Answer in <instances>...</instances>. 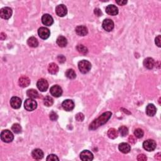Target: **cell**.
<instances>
[{
	"label": "cell",
	"mask_w": 161,
	"mask_h": 161,
	"mask_svg": "<svg viewBox=\"0 0 161 161\" xmlns=\"http://www.w3.org/2000/svg\"><path fill=\"white\" fill-rule=\"evenodd\" d=\"M156 146V142L154 140H152V139L147 140L143 143V149L149 152H152L155 149Z\"/></svg>",
	"instance_id": "obj_5"
},
{
	"label": "cell",
	"mask_w": 161,
	"mask_h": 161,
	"mask_svg": "<svg viewBox=\"0 0 161 161\" xmlns=\"http://www.w3.org/2000/svg\"><path fill=\"white\" fill-rule=\"evenodd\" d=\"M49 117H50V119L52 121H56L58 118V115L54 111H52L50 113Z\"/></svg>",
	"instance_id": "obj_34"
},
{
	"label": "cell",
	"mask_w": 161,
	"mask_h": 161,
	"mask_svg": "<svg viewBox=\"0 0 161 161\" xmlns=\"http://www.w3.org/2000/svg\"><path fill=\"white\" fill-rule=\"evenodd\" d=\"M116 3L118 4V5L123 6L127 3V1H121V0H118V1H116Z\"/></svg>",
	"instance_id": "obj_42"
},
{
	"label": "cell",
	"mask_w": 161,
	"mask_h": 161,
	"mask_svg": "<svg viewBox=\"0 0 161 161\" xmlns=\"http://www.w3.org/2000/svg\"><path fill=\"white\" fill-rule=\"evenodd\" d=\"M143 66L148 69H152L155 66L154 60L151 57H147L143 60Z\"/></svg>",
	"instance_id": "obj_22"
},
{
	"label": "cell",
	"mask_w": 161,
	"mask_h": 161,
	"mask_svg": "<svg viewBox=\"0 0 161 161\" xmlns=\"http://www.w3.org/2000/svg\"><path fill=\"white\" fill-rule=\"evenodd\" d=\"M119 150L123 154H128L131 150V147L127 143H121L118 146Z\"/></svg>",
	"instance_id": "obj_21"
},
{
	"label": "cell",
	"mask_w": 161,
	"mask_h": 161,
	"mask_svg": "<svg viewBox=\"0 0 161 161\" xmlns=\"http://www.w3.org/2000/svg\"><path fill=\"white\" fill-rule=\"evenodd\" d=\"M134 135L135 137L138 138H141L143 137V135H144V132H143V131L141 128H137L135 130Z\"/></svg>",
	"instance_id": "obj_33"
},
{
	"label": "cell",
	"mask_w": 161,
	"mask_h": 161,
	"mask_svg": "<svg viewBox=\"0 0 161 161\" xmlns=\"http://www.w3.org/2000/svg\"><path fill=\"white\" fill-rule=\"evenodd\" d=\"M1 140L5 143H10L14 139L13 134L8 130H3L1 133Z\"/></svg>",
	"instance_id": "obj_3"
},
{
	"label": "cell",
	"mask_w": 161,
	"mask_h": 161,
	"mask_svg": "<svg viewBox=\"0 0 161 161\" xmlns=\"http://www.w3.org/2000/svg\"><path fill=\"white\" fill-rule=\"evenodd\" d=\"M50 93L55 98L60 97L62 94V89L59 85H54L50 89Z\"/></svg>",
	"instance_id": "obj_7"
},
{
	"label": "cell",
	"mask_w": 161,
	"mask_h": 161,
	"mask_svg": "<svg viewBox=\"0 0 161 161\" xmlns=\"http://www.w3.org/2000/svg\"><path fill=\"white\" fill-rule=\"evenodd\" d=\"M47 160H52V161H55V160H59V159L57 157V156L54 154H50L48 155V157L46 159Z\"/></svg>",
	"instance_id": "obj_35"
},
{
	"label": "cell",
	"mask_w": 161,
	"mask_h": 161,
	"mask_svg": "<svg viewBox=\"0 0 161 161\" xmlns=\"http://www.w3.org/2000/svg\"><path fill=\"white\" fill-rule=\"evenodd\" d=\"M42 22L45 26H51L54 23V20L49 14H45L42 17Z\"/></svg>",
	"instance_id": "obj_14"
},
{
	"label": "cell",
	"mask_w": 161,
	"mask_h": 161,
	"mask_svg": "<svg viewBox=\"0 0 161 161\" xmlns=\"http://www.w3.org/2000/svg\"><path fill=\"white\" fill-rule=\"evenodd\" d=\"M80 159L82 161H91L93 159V154L90 151L85 150L81 152Z\"/></svg>",
	"instance_id": "obj_10"
},
{
	"label": "cell",
	"mask_w": 161,
	"mask_h": 161,
	"mask_svg": "<svg viewBox=\"0 0 161 161\" xmlns=\"http://www.w3.org/2000/svg\"><path fill=\"white\" fill-rule=\"evenodd\" d=\"M38 36L40 37L42 39L45 40L50 37V30L47 28L45 27H40L38 30Z\"/></svg>",
	"instance_id": "obj_9"
},
{
	"label": "cell",
	"mask_w": 161,
	"mask_h": 161,
	"mask_svg": "<svg viewBox=\"0 0 161 161\" xmlns=\"http://www.w3.org/2000/svg\"><path fill=\"white\" fill-rule=\"evenodd\" d=\"M106 12L108 15L111 16H115L118 13V9L115 5H110L106 6Z\"/></svg>",
	"instance_id": "obj_16"
},
{
	"label": "cell",
	"mask_w": 161,
	"mask_h": 161,
	"mask_svg": "<svg viewBox=\"0 0 161 161\" xmlns=\"http://www.w3.org/2000/svg\"><path fill=\"white\" fill-rule=\"evenodd\" d=\"M94 12V14L97 16H100L102 15V12L101 10H100V9H99V8H95Z\"/></svg>",
	"instance_id": "obj_40"
},
{
	"label": "cell",
	"mask_w": 161,
	"mask_h": 161,
	"mask_svg": "<svg viewBox=\"0 0 161 161\" xmlns=\"http://www.w3.org/2000/svg\"><path fill=\"white\" fill-rule=\"evenodd\" d=\"M128 141L130 143H135L136 142V138L133 135H130L129 137H128Z\"/></svg>",
	"instance_id": "obj_41"
},
{
	"label": "cell",
	"mask_w": 161,
	"mask_h": 161,
	"mask_svg": "<svg viewBox=\"0 0 161 161\" xmlns=\"http://www.w3.org/2000/svg\"><path fill=\"white\" fill-rule=\"evenodd\" d=\"M55 13L59 16L63 17L67 13V9L66 6L64 5H57L55 8Z\"/></svg>",
	"instance_id": "obj_13"
},
{
	"label": "cell",
	"mask_w": 161,
	"mask_h": 161,
	"mask_svg": "<svg viewBox=\"0 0 161 161\" xmlns=\"http://www.w3.org/2000/svg\"><path fill=\"white\" fill-rule=\"evenodd\" d=\"M157 111L155 106L153 104H149L146 107V113L149 116H154Z\"/></svg>",
	"instance_id": "obj_20"
},
{
	"label": "cell",
	"mask_w": 161,
	"mask_h": 161,
	"mask_svg": "<svg viewBox=\"0 0 161 161\" xmlns=\"http://www.w3.org/2000/svg\"><path fill=\"white\" fill-rule=\"evenodd\" d=\"M76 49L79 52V53L82 54H87L88 52V49H87V47H86L83 45H78L76 47Z\"/></svg>",
	"instance_id": "obj_30"
},
{
	"label": "cell",
	"mask_w": 161,
	"mask_h": 161,
	"mask_svg": "<svg viewBox=\"0 0 161 161\" xmlns=\"http://www.w3.org/2000/svg\"><path fill=\"white\" fill-rule=\"evenodd\" d=\"M6 34L2 32V33H1V35H0V38H1V40H5V39L6 38Z\"/></svg>",
	"instance_id": "obj_43"
},
{
	"label": "cell",
	"mask_w": 161,
	"mask_h": 161,
	"mask_svg": "<svg viewBox=\"0 0 161 161\" xmlns=\"http://www.w3.org/2000/svg\"><path fill=\"white\" fill-rule=\"evenodd\" d=\"M112 115L111 112L107 111L104 112L103 113L99 116L98 118L94 120L92 123L89 125V129L90 130H94L98 128L99 127L105 124L107 121L110 120Z\"/></svg>",
	"instance_id": "obj_1"
},
{
	"label": "cell",
	"mask_w": 161,
	"mask_h": 161,
	"mask_svg": "<svg viewBox=\"0 0 161 161\" xmlns=\"http://www.w3.org/2000/svg\"><path fill=\"white\" fill-rule=\"evenodd\" d=\"M27 95L30 98H32V99L37 98H38V96H39L37 91L35 89H28L27 91Z\"/></svg>",
	"instance_id": "obj_27"
},
{
	"label": "cell",
	"mask_w": 161,
	"mask_h": 161,
	"mask_svg": "<svg viewBox=\"0 0 161 161\" xmlns=\"http://www.w3.org/2000/svg\"><path fill=\"white\" fill-rule=\"evenodd\" d=\"M78 68L81 73L86 74L91 70V64L88 60H82L78 63Z\"/></svg>",
	"instance_id": "obj_2"
},
{
	"label": "cell",
	"mask_w": 161,
	"mask_h": 161,
	"mask_svg": "<svg viewBox=\"0 0 161 161\" xmlns=\"http://www.w3.org/2000/svg\"><path fill=\"white\" fill-rule=\"evenodd\" d=\"M76 119L78 121H82L84 119V115L82 113H79L76 115Z\"/></svg>",
	"instance_id": "obj_36"
},
{
	"label": "cell",
	"mask_w": 161,
	"mask_h": 161,
	"mask_svg": "<svg viewBox=\"0 0 161 161\" xmlns=\"http://www.w3.org/2000/svg\"><path fill=\"white\" fill-rule=\"evenodd\" d=\"M11 130L15 133L18 134L21 132V127L18 123H15L12 125Z\"/></svg>",
	"instance_id": "obj_31"
},
{
	"label": "cell",
	"mask_w": 161,
	"mask_h": 161,
	"mask_svg": "<svg viewBox=\"0 0 161 161\" xmlns=\"http://www.w3.org/2000/svg\"><path fill=\"white\" fill-rule=\"evenodd\" d=\"M160 40H161V36L158 35L157 37H156L155 39V43L156 45H157L159 47H160Z\"/></svg>",
	"instance_id": "obj_39"
},
{
	"label": "cell",
	"mask_w": 161,
	"mask_h": 161,
	"mask_svg": "<svg viewBox=\"0 0 161 161\" xmlns=\"http://www.w3.org/2000/svg\"><path fill=\"white\" fill-rule=\"evenodd\" d=\"M18 84L20 86L22 87V88H26V87H27L30 85V79L28 77L23 76L20 77V79L18 80Z\"/></svg>",
	"instance_id": "obj_19"
},
{
	"label": "cell",
	"mask_w": 161,
	"mask_h": 161,
	"mask_svg": "<svg viewBox=\"0 0 161 161\" xmlns=\"http://www.w3.org/2000/svg\"><path fill=\"white\" fill-rule=\"evenodd\" d=\"M66 76L67 78H69V79H74L76 77V74L73 69H68V70H67V71L66 72Z\"/></svg>",
	"instance_id": "obj_29"
},
{
	"label": "cell",
	"mask_w": 161,
	"mask_h": 161,
	"mask_svg": "<svg viewBox=\"0 0 161 161\" xmlns=\"http://www.w3.org/2000/svg\"><path fill=\"white\" fill-rule=\"evenodd\" d=\"M37 86L38 89L42 92H45L49 88V83L45 79H40L37 83Z\"/></svg>",
	"instance_id": "obj_8"
},
{
	"label": "cell",
	"mask_w": 161,
	"mask_h": 161,
	"mask_svg": "<svg viewBox=\"0 0 161 161\" xmlns=\"http://www.w3.org/2000/svg\"><path fill=\"white\" fill-rule=\"evenodd\" d=\"M137 160L139 161H145L147 160V157L144 154H140L137 157Z\"/></svg>",
	"instance_id": "obj_38"
},
{
	"label": "cell",
	"mask_w": 161,
	"mask_h": 161,
	"mask_svg": "<svg viewBox=\"0 0 161 161\" xmlns=\"http://www.w3.org/2000/svg\"><path fill=\"white\" fill-rule=\"evenodd\" d=\"M102 26L104 30L107 32H111L114 28V23L111 19H105L103 21Z\"/></svg>",
	"instance_id": "obj_11"
},
{
	"label": "cell",
	"mask_w": 161,
	"mask_h": 161,
	"mask_svg": "<svg viewBox=\"0 0 161 161\" xmlns=\"http://www.w3.org/2000/svg\"><path fill=\"white\" fill-rule=\"evenodd\" d=\"M62 106L64 110L71 111L74 108V103L71 99H66L62 103Z\"/></svg>",
	"instance_id": "obj_12"
},
{
	"label": "cell",
	"mask_w": 161,
	"mask_h": 161,
	"mask_svg": "<svg viewBox=\"0 0 161 161\" xmlns=\"http://www.w3.org/2000/svg\"><path fill=\"white\" fill-rule=\"evenodd\" d=\"M57 44L60 47H65L67 44V38L64 36H59L57 38Z\"/></svg>",
	"instance_id": "obj_24"
},
{
	"label": "cell",
	"mask_w": 161,
	"mask_h": 161,
	"mask_svg": "<svg viewBox=\"0 0 161 161\" xmlns=\"http://www.w3.org/2000/svg\"><path fill=\"white\" fill-rule=\"evenodd\" d=\"M24 107L25 108V110H27L29 111H32L36 109L37 107V103L36 101H35L33 99L28 98L25 100L24 103Z\"/></svg>",
	"instance_id": "obj_4"
},
{
	"label": "cell",
	"mask_w": 161,
	"mask_h": 161,
	"mask_svg": "<svg viewBox=\"0 0 161 161\" xmlns=\"http://www.w3.org/2000/svg\"><path fill=\"white\" fill-rule=\"evenodd\" d=\"M43 155H44V154H43V151L39 149H34L32 152V157L35 160L42 159L43 157Z\"/></svg>",
	"instance_id": "obj_18"
},
{
	"label": "cell",
	"mask_w": 161,
	"mask_h": 161,
	"mask_svg": "<svg viewBox=\"0 0 161 161\" xmlns=\"http://www.w3.org/2000/svg\"><path fill=\"white\" fill-rule=\"evenodd\" d=\"M119 132L121 135V136L125 137L128 135V129L127 127H125V126H121V127L119 128Z\"/></svg>",
	"instance_id": "obj_32"
},
{
	"label": "cell",
	"mask_w": 161,
	"mask_h": 161,
	"mask_svg": "<svg viewBox=\"0 0 161 161\" xmlns=\"http://www.w3.org/2000/svg\"><path fill=\"white\" fill-rule=\"evenodd\" d=\"M12 15V10L9 7H4L0 10V16L1 18L8 20Z\"/></svg>",
	"instance_id": "obj_6"
},
{
	"label": "cell",
	"mask_w": 161,
	"mask_h": 161,
	"mask_svg": "<svg viewBox=\"0 0 161 161\" xmlns=\"http://www.w3.org/2000/svg\"><path fill=\"white\" fill-rule=\"evenodd\" d=\"M10 104L11 107L14 108V109H18V108L21 107V100L18 97H12L10 99Z\"/></svg>",
	"instance_id": "obj_15"
},
{
	"label": "cell",
	"mask_w": 161,
	"mask_h": 161,
	"mask_svg": "<svg viewBox=\"0 0 161 161\" xmlns=\"http://www.w3.org/2000/svg\"><path fill=\"white\" fill-rule=\"evenodd\" d=\"M57 60H58V61H59L60 63L62 64V63H64V62H66V57H64V55H59L58 57H57Z\"/></svg>",
	"instance_id": "obj_37"
},
{
	"label": "cell",
	"mask_w": 161,
	"mask_h": 161,
	"mask_svg": "<svg viewBox=\"0 0 161 161\" xmlns=\"http://www.w3.org/2000/svg\"><path fill=\"white\" fill-rule=\"evenodd\" d=\"M27 43L30 47L33 48H35L38 45V42L37 40V39L34 37H30L27 40Z\"/></svg>",
	"instance_id": "obj_25"
},
{
	"label": "cell",
	"mask_w": 161,
	"mask_h": 161,
	"mask_svg": "<svg viewBox=\"0 0 161 161\" xmlns=\"http://www.w3.org/2000/svg\"><path fill=\"white\" fill-rule=\"evenodd\" d=\"M43 103H44L46 106H51L54 104V99H52V97L49 96H47L43 99Z\"/></svg>",
	"instance_id": "obj_28"
},
{
	"label": "cell",
	"mask_w": 161,
	"mask_h": 161,
	"mask_svg": "<svg viewBox=\"0 0 161 161\" xmlns=\"http://www.w3.org/2000/svg\"><path fill=\"white\" fill-rule=\"evenodd\" d=\"M118 135V131L113 128L109 129V130L108 131V136L110 138L115 139L116 138H117Z\"/></svg>",
	"instance_id": "obj_26"
},
{
	"label": "cell",
	"mask_w": 161,
	"mask_h": 161,
	"mask_svg": "<svg viewBox=\"0 0 161 161\" xmlns=\"http://www.w3.org/2000/svg\"><path fill=\"white\" fill-rule=\"evenodd\" d=\"M48 71L51 74H55L59 71V67L55 63H50L48 67Z\"/></svg>",
	"instance_id": "obj_23"
},
{
	"label": "cell",
	"mask_w": 161,
	"mask_h": 161,
	"mask_svg": "<svg viewBox=\"0 0 161 161\" xmlns=\"http://www.w3.org/2000/svg\"><path fill=\"white\" fill-rule=\"evenodd\" d=\"M75 31L78 35L79 36H85L88 33V28H87V27H86L85 26H83V25L77 26V27L76 28Z\"/></svg>",
	"instance_id": "obj_17"
}]
</instances>
